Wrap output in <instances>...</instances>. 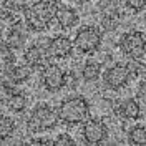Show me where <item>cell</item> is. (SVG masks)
<instances>
[{"label":"cell","mask_w":146,"mask_h":146,"mask_svg":"<svg viewBox=\"0 0 146 146\" xmlns=\"http://www.w3.org/2000/svg\"><path fill=\"white\" fill-rule=\"evenodd\" d=\"M60 0H36L33 5L23 10L25 23L32 32H45L55 18L60 7Z\"/></svg>","instance_id":"cell-1"},{"label":"cell","mask_w":146,"mask_h":146,"mask_svg":"<svg viewBox=\"0 0 146 146\" xmlns=\"http://www.w3.org/2000/svg\"><path fill=\"white\" fill-rule=\"evenodd\" d=\"M56 111L62 123L68 126H76L90 118V103L82 95H73V96L65 98L58 105Z\"/></svg>","instance_id":"cell-2"},{"label":"cell","mask_w":146,"mask_h":146,"mask_svg":"<svg viewBox=\"0 0 146 146\" xmlns=\"http://www.w3.org/2000/svg\"><path fill=\"white\" fill-rule=\"evenodd\" d=\"M60 121L58 111H55L46 103H38L27 119V128L32 133H43L53 129Z\"/></svg>","instance_id":"cell-3"},{"label":"cell","mask_w":146,"mask_h":146,"mask_svg":"<svg viewBox=\"0 0 146 146\" xmlns=\"http://www.w3.org/2000/svg\"><path fill=\"white\" fill-rule=\"evenodd\" d=\"M101 43H103V35L95 25H85L78 28L76 35L73 38L75 50L82 55H91L98 52Z\"/></svg>","instance_id":"cell-4"},{"label":"cell","mask_w":146,"mask_h":146,"mask_svg":"<svg viewBox=\"0 0 146 146\" xmlns=\"http://www.w3.org/2000/svg\"><path fill=\"white\" fill-rule=\"evenodd\" d=\"M118 46L121 53L128 56L129 60H141L146 55V36L145 33H141L138 30L126 32L121 35Z\"/></svg>","instance_id":"cell-5"},{"label":"cell","mask_w":146,"mask_h":146,"mask_svg":"<svg viewBox=\"0 0 146 146\" xmlns=\"http://www.w3.org/2000/svg\"><path fill=\"white\" fill-rule=\"evenodd\" d=\"M108 126L105 121L96 118L86 119L82 128V136L85 145H103L108 139Z\"/></svg>","instance_id":"cell-6"},{"label":"cell","mask_w":146,"mask_h":146,"mask_svg":"<svg viewBox=\"0 0 146 146\" xmlns=\"http://www.w3.org/2000/svg\"><path fill=\"white\" fill-rule=\"evenodd\" d=\"M42 83H43L46 91L55 93V91H60L66 86L68 76H66V73L62 66L50 63L43 66V70H42Z\"/></svg>","instance_id":"cell-7"},{"label":"cell","mask_w":146,"mask_h":146,"mask_svg":"<svg viewBox=\"0 0 146 146\" xmlns=\"http://www.w3.org/2000/svg\"><path fill=\"white\" fill-rule=\"evenodd\" d=\"M129 75L131 70L126 63H115L113 66H110L106 72L103 73V83L108 90H121L123 86H126L129 82Z\"/></svg>","instance_id":"cell-8"},{"label":"cell","mask_w":146,"mask_h":146,"mask_svg":"<svg viewBox=\"0 0 146 146\" xmlns=\"http://www.w3.org/2000/svg\"><path fill=\"white\" fill-rule=\"evenodd\" d=\"M73 40L66 35H55L46 42L45 53L55 60H65L73 53Z\"/></svg>","instance_id":"cell-9"},{"label":"cell","mask_w":146,"mask_h":146,"mask_svg":"<svg viewBox=\"0 0 146 146\" xmlns=\"http://www.w3.org/2000/svg\"><path fill=\"white\" fill-rule=\"evenodd\" d=\"M116 115L125 121H135L141 116V106L135 98H126V100H121L118 103V106L115 108Z\"/></svg>","instance_id":"cell-10"},{"label":"cell","mask_w":146,"mask_h":146,"mask_svg":"<svg viewBox=\"0 0 146 146\" xmlns=\"http://www.w3.org/2000/svg\"><path fill=\"white\" fill-rule=\"evenodd\" d=\"M55 20L58 23V27L63 28V30H70L73 28L78 22H80V15L78 12L68 5H60L58 10H56V15H55Z\"/></svg>","instance_id":"cell-11"},{"label":"cell","mask_w":146,"mask_h":146,"mask_svg":"<svg viewBox=\"0 0 146 146\" xmlns=\"http://www.w3.org/2000/svg\"><path fill=\"white\" fill-rule=\"evenodd\" d=\"M23 60H25V63L30 65L32 68H36V66H40V65L43 63V52H42V48L38 45H30L23 52Z\"/></svg>","instance_id":"cell-12"},{"label":"cell","mask_w":146,"mask_h":146,"mask_svg":"<svg viewBox=\"0 0 146 146\" xmlns=\"http://www.w3.org/2000/svg\"><path fill=\"white\" fill-rule=\"evenodd\" d=\"M30 68H32L30 65H22V66L15 65V66H12V68H7V73H9V76L12 78L13 83L22 85V83H25L28 78H30V73H32Z\"/></svg>","instance_id":"cell-13"},{"label":"cell","mask_w":146,"mask_h":146,"mask_svg":"<svg viewBox=\"0 0 146 146\" xmlns=\"http://www.w3.org/2000/svg\"><path fill=\"white\" fill-rule=\"evenodd\" d=\"M128 143L135 146H146V125H136L128 131Z\"/></svg>","instance_id":"cell-14"},{"label":"cell","mask_w":146,"mask_h":146,"mask_svg":"<svg viewBox=\"0 0 146 146\" xmlns=\"http://www.w3.org/2000/svg\"><path fill=\"white\" fill-rule=\"evenodd\" d=\"M101 75V66L96 62H86V63L83 65V70H82V76L85 82H96L98 78H100Z\"/></svg>","instance_id":"cell-15"},{"label":"cell","mask_w":146,"mask_h":146,"mask_svg":"<svg viewBox=\"0 0 146 146\" xmlns=\"http://www.w3.org/2000/svg\"><path fill=\"white\" fill-rule=\"evenodd\" d=\"M25 42V35L22 33V30L18 27L10 28L7 32V38H5V45H9L10 48H20Z\"/></svg>","instance_id":"cell-16"},{"label":"cell","mask_w":146,"mask_h":146,"mask_svg":"<svg viewBox=\"0 0 146 146\" xmlns=\"http://www.w3.org/2000/svg\"><path fill=\"white\" fill-rule=\"evenodd\" d=\"M7 105H9V108L12 110V111L20 113V111H23V110H25V106H27V96H25V95H22L20 91H17V93H12V95L9 96Z\"/></svg>","instance_id":"cell-17"},{"label":"cell","mask_w":146,"mask_h":146,"mask_svg":"<svg viewBox=\"0 0 146 146\" xmlns=\"http://www.w3.org/2000/svg\"><path fill=\"white\" fill-rule=\"evenodd\" d=\"M13 131H15V121L10 116L3 115L2 116V125H0V136H2V139L5 141L7 138H10Z\"/></svg>","instance_id":"cell-18"},{"label":"cell","mask_w":146,"mask_h":146,"mask_svg":"<svg viewBox=\"0 0 146 146\" xmlns=\"http://www.w3.org/2000/svg\"><path fill=\"white\" fill-rule=\"evenodd\" d=\"M12 50L13 48H10L9 45L3 43V46H2V60H3V63L7 65V68H10L13 65V62H15V56L12 55Z\"/></svg>","instance_id":"cell-19"},{"label":"cell","mask_w":146,"mask_h":146,"mask_svg":"<svg viewBox=\"0 0 146 146\" xmlns=\"http://www.w3.org/2000/svg\"><path fill=\"white\" fill-rule=\"evenodd\" d=\"M3 7L7 10H25V2L23 0H3Z\"/></svg>","instance_id":"cell-20"},{"label":"cell","mask_w":146,"mask_h":146,"mask_svg":"<svg viewBox=\"0 0 146 146\" xmlns=\"http://www.w3.org/2000/svg\"><path fill=\"white\" fill-rule=\"evenodd\" d=\"M55 145H60V146H72L75 145V139H73L68 133H60L58 136L55 138Z\"/></svg>","instance_id":"cell-21"},{"label":"cell","mask_w":146,"mask_h":146,"mask_svg":"<svg viewBox=\"0 0 146 146\" xmlns=\"http://www.w3.org/2000/svg\"><path fill=\"white\" fill-rule=\"evenodd\" d=\"M126 7L133 12H143L146 9V0H126Z\"/></svg>","instance_id":"cell-22"},{"label":"cell","mask_w":146,"mask_h":146,"mask_svg":"<svg viewBox=\"0 0 146 146\" xmlns=\"http://www.w3.org/2000/svg\"><path fill=\"white\" fill-rule=\"evenodd\" d=\"M138 96H139L141 100L146 101V76L138 83Z\"/></svg>","instance_id":"cell-23"},{"label":"cell","mask_w":146,"mask_h":146,"mask_svg":"<svg viewBox=\"0 0 146 146\" xmlns=\"http://www.w3.org/2000/svg\"><path fill=\"white\" fill-rule=\"evenodd\" d=\"M55 141H52V139H48V138H33L32 139V145H53Z\"/></svg>","instance_id":"cell-24"},{"label":"cell","mask_w":146,"mask_h":146,"mask_svg":"<svg viewBox=\"0 0 146 146\" xmlns=\"http://www.w3.org/2000/svg\"><path fill=\"white\" fill-rule=\"evenodd\" d=\"M72 2H75V3H85V2H88V0H72Z\"/></svg>","instance_id":"cell-25"}]
</instances>
